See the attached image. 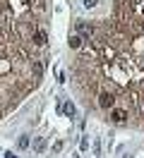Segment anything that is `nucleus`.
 <instances>
[{
  "label": "nucleus",
  "instance_id": "obj_5",
  "mask_svg": "<svg viewBox=\"0 0 144 158\" xmlns=\"http://www.w3.org/2000/svg\"><path fill=\"white\" fill-rule=\"evenodd\" d=\"M82 36H79V34H72V36H70V48H82Z\"/></svg>",
  "mask_w": 144,
  "mask_h": 158
},
{
  "label": "nucleus",
  "instance_id": "obj_2",
  "mask_svg": "<svg viewBox=\"0 0 144 158\" xmlns=\"http://www.w3.org/2000/svg\"><path fill=\"white\" fill-rule=\"evenodd\" d=\"M96 106H98L101 110H111L115 106V96L111 94V91H101L98 98H96Z\"/></svg>",
  "mask_w": 144,
  "mask_h": 158
},
{
  "label": "nucleus",
  "instance_id": "obj_4",
  "mask_svg": "<svg viewBox=\"0 0 144 158\" xmlns=\"http://www.w3.org/2000/svg\"><path fill=\"white\" fill-rule=\"evenodd\" d=\"M77 31H79V34H82L84 39H89V36L94 34V29H91V27H86L84 22H77Z\"/></svg>",
  "mask_w": 144,
  "mask_h": 158
},
{
  "label": "nucleus",
  "instance_id": "obj_3",
  "mask_svg": "<svg viewBox=\"0 0 144 158\" xmlns=\"http://www.w3.org/2000/svg\"><path fill=\"white\" fill-rule=\"evenodd\" d=\"M31 41H34V46H46V41H48V34H46V29L36 27V29L31 31Z\"/></svg>",
  "mask_w": 144,
  "mask_h": 158
},
{
  "label": "nucleus",
  "instance_id": "obj_7",
  "mask_svg": "<svg viewBox=\"0 0 144 158\" xmlns=\"http://www.w3.org/2000/svg\"><path fill=\"white\" fill-rule=\"evenodd\" d=\"M43 148H46V139H43V137H36V141H34V151L41 153Z\"/></svg>",
  "mask_w": 144,
  "mask_h": 158
},
{
  "label": "nucleus",
  "instance_id": "obj_8",
  "mask_svg": "<svg viewBox=\"0 0 144 158\" xmlns=\"http://www.w3.org/2000/svg\"><path fill=\"white\" fill-rule=\"evenodd\" d=\"M17 146H19V148H29V137H27V134H24V137H19Z\"/></svg>",
  "mask_w": 144,
  "mask_h": 158
},
{
  "label": "nucleus",
  "instance_id": "obj_1",
  "mask_svg": "<svg viewBox=\"0 0 144 158\" xmlns=\"http://www.w3.org/2000/svg\"><path fill=\"white\" fill-rule=\"evenodd\" d=\"M127 118H130V115H127V110H125V108H115V106H113V108L108 110V120H111L113 125H125Z\"/></svg>",
  "mask_w": 144,
  "mask_h": 158
},
{
  "label": "nucleus",
  "instance_id": "obj_9",
  "mask_svg": "<svg viewBox=\"0 0 144 158\" xmlns=\"http://www.w3.org/2000/svg\"><path fill=\"white\" fill-rule=\"evenodd\" d=\"M96 2H98V0H84V7L91 10V7H96Z\"/></svg>",
  "mask_w": 144,
  "mask_h": 158
},
{
  "label": "nucleus",
  "instance_id": "obj_10",
  "mask_svg": "<svg viewBox=\"0 0 144 158\" xmlns=\"http://www.w3.org/2000/svg\"><path fill=\"white\" fill-rule=\"evenodd\" d=\"M125 158H132V156H125Z\"/></svg>",
  "mask_w": 144,
  "mask_h": 158
},
{
  "label": "nucleus",
  "instance_id": "obj_6",
  "mask_svg": "<svg viewBox=\"0 0 144 158\" xmlns=\"http://www.w3.org/2000/svg\"><path fill=\"white\" fill-rule=\"evenodd\" d=\"M63 113H65L67 118H72V115H75V113H77V108H75V103H72V101H67L65 106H63Z\"/></svg>",
  "mask_w": 144,
  "mask_h": 158
}]
</instances>
